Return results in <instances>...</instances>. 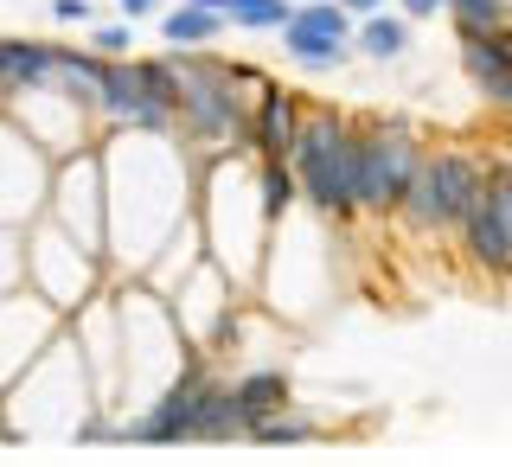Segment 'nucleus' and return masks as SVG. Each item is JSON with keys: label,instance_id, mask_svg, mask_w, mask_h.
Returning <instances> with one entry per match:
<instances>
[{"label": "nucleus", "instance_id": "f257e3e1", "mask_svg": "<svg viewBox=\"0 0 512 467\" xmlns=\"http://www.w3.org/2000/svg\"><path fill=\"white\" fill-rule=\"evenodd\" d=\"M346 128L352 122L340 109H308V116H301V135H295V154H288V167H295V180H301V199H308V212H320V218H352L346 173H340Z\"/></svg>", "mask_w": 512, "mask_h": 467}, {"label": "nucleus", "instance_id": "f03ea898", "mask_svg": "<svg viewBox=\"0 0 512 467\" xmlns=\"http://www.w3.org/2000/svg\"><path fill=\"white\" fill-rule=\"evenodd\" d=\"M480 186H487V173L474 167V154H461V148L429 154V212H436V231H461L468 224V212L480 205Z\"/></svg>", "mask_w": 512, "mask_h": 467}, {"label": "nucleus", "instance_id": "7ed1b4c3", "mask_svg": "<svg viewBox=\"0 0 512 467\" xmlns=\"http://www.w3.org/2000/svg\"><path fill=\"white\" fill-rule=\"evenodd\" d=\"M192 404H199V372H186L173 391H160L128 423V442H192Z\"/></svg>", "mask_w": 512, "mask_h": 467}, {"label": "nucleus", "instance_id": "20e7f679", "mask_svg": "<svg viewBox=\"0 0 512 467\" xmlns=\"http://www.w3.org/2000/svg\"><path fill=\"white\" fill-rule=\"evenodd\" d=\"M301 116H308V109H301V96H288V90L269 84L263 103H256V116H250V148H256V160H288V154H295Z\"/></svg>", "mask_w": 512, "mask_h": 467}, {"label": "nucleus", "instance_id": "39448f33", "mask_svg": "<svg viewBox=\"0 0 512 467\" xmlns=\"http://www.w3.org/2000/svg\"><path fill=\"white\" fill-rule=\"evenodd\" d=\"M103 77H109L103 52H64V45H52V90L71 109H103Z\"/></svg>", "mask_w": 512, "mask_h": 467}, {"label": "nucleus", "instance_id": "423d86ee", "mask_svg": "<svg viewBox=\"0 0 512 467\" xmlns=\"http://www.w3.org/2000/svg\"><path fill=\"white\" fill-rule=\"evenodd\" d=\"M244 410H237V391L218 378L199 372V404H192V442H244Z\"/></svg>", "mask_w": 512, "mask_h": 467}, {"label": "nucleus", "instance_id": "0eeeda50", "mask_svg": "<svg viewBox=\"0 0 512 467\" xmlns=\"http://www.w3.org/2000/svg\"><path fill=\"white\" fill-rule=\"evenodd\" d=\"M52 84V45L32 39H0V96H26Z\"/></svg>", "mask_w": 512, "mask_h": 467}, {"label": "nucleus", "instance_id": "6e6552de", "mask_svg": "<svg viewBox=\"0 0 512 467\" xmlns=\"http://www.w3.org/2000/svg\"><path fill=\"white\" fill-rule=\"evenodd\" d=\"M224 26L231 20H224L218 7H205V0H180V7L160 13V39L167 45H218Z\"/></svg>", "mask_w": 512, "mask_h": 467}, {"label": "nucleus", "instance_id": "1a4fd4ad", "mask_svg": "<svg viewBox=\"0 0 512 467\" xmlns=\"http://www.w3.org/2000/svg\"><path fill=\"white\" fill-rule=\"evenodd\" d=\"M231 391H237V410H244V429H256V423H269L276 410H288V372H276V365L237 378Z\"/></svg>", "mask_w": 512, "mask_h": 467}, {"label": "nucleus", "instance_id": "9d476101", "mask_svg": "<svg viewBox=\"0 0 512 467\" xmlns=\"http://www.w3.org/2000/svg\"><path fill=\"white\" fill-rule=\"evenodd\" d=\"M359 52L365 58H384V64H391V58H404L410 52V20H397V13H365V20H359Z\"/></svg>", "mask_w": 512, "mask_h": 467}, {"label": "nucleus", "instance_id": "9b49d317", "mask_svg": "<svg viewBox=\"0 0 512 467\" xmlns=\"http://www.w3.org/2000/svg\"><path fill=\"white\" fill-rule=\"evenodd\" d=\"M205 7H218L224 20L244 26V32H282L295 20V0H205Z\"/></svg>", "mask_w": 512, "mask_h": 467}, {"label": "nucleus", "instance_id": "f8f14e48", "mask_svg": "<svg viewBox=\"0 0 512 467\" xmlns=\"http://www.w3.org/2000/svg\"><path fill=\"white\" fill-rule=\"evenodd\" d=\"M282 45H288V58H295L301 71H340L352 58L346 39H320V32H301V26H282Z\"/></svg>", "mask_w": 512, "mask_h": 467}, {"label": "nucleus", "instance_id": "ddd939ff", "mask_svg": "<svg viewBox=\"0 0 512 467\" xmlns=\"http://www.w3.org/2000/svg\"><path fill=\"white\" fill-rule=\"evenodd\" d=\"M295 199H301L295 167L288 160H256V205H263V218H282Z\"/></svg>", "mask_w": 512, "mask_h": 467}, {"label": "nucleus", "instance_id": "4468645a", "mask_svg": "<svg viewBox=\"0 0 512 467\" xmlns=\"http://www.w3.org/2000/svg\"><path fill=\"white\" fill-rule=\"evenodd\" d=\"M288 26H301V32H320V39H346L352 45V13L340 7V0H301L295 7V20Z\"/></svg>", "mask_w": 512, "mask_h": 467}, {"label": "nucleus", "instance_id": "2eb2a0df", "mask_svg": "<svg viewBox=\"0 0 512 467\" xmlns=\"http://www.w3.org/2000/svg\"><path fill=\"white\" fill-rule=\"evenodd\" d=\"M448 13H455V32H493L512 20L506 0H448Z\"/></svg>", "mask_w": 512, "mask_h": 467}, {"label": "nucleus", "instance_id": "dca6fc26", "mask_svg": "<svg viewBox=\"0 0 512 467\" xmlns=\"http://www.w3.org/2000/svg\"><path fill=\"white\" fill-rule=\"evenodd\" d=\"M308 436H314V429L301 423V416H282V410L269 416V423H256V429H250V442H269V448H282V442H308Z\"/></svg>", "mask_w": 512, "mask_h": 467}, {"label": "nucleus", "instance_id": "f3484780", "mask_svg": "<svg viewBox=\"0 0 512 467\" xmlns=\"http://www.w3.org/2000/svg\"><path fill=\"white\" fill-rule=\"evenodd\" d=\"M128 45H135V26H128V20H96L90 52H103V58H128Z\"/></svg>", "mask_w": 512, "mask_h": 467}, {"label": "nucleus", "instance_id": "a211bd4d", "mask_svg": "<svg viewBox=\"0 0 512 467\" xmlns=\"http://www.w3.org/2000/svg\"><path fill=\"white\" fill-rule=\"evenodd\" d=\"M52 20H64V26H84V20H96V7H90V0H52Z\"/></svg>", "mask_w": 512, "mask_h": 467}, {"label": "nucleus", "instance_id": "6ab92c4d", "mask_svg": "<svg viewBox=\"0 0 512 467\" xmlns=\"http://www.w3.org/2000/svg\"><path fill=\"white\" fill-rule=\"evenodd\" d=\"M116 7H122V20H154L160 0H116Z\"/></svg>", "mask_w": 512, "mask_h": 467}, {"label": "nucleus", "instance_id": "aec40b11", "mask_svg": "<svg viewBox=\"0 0 512 467\" xmlns=\"http://www.w3.org/2000/svg\"><path fill=\"white\" fill-rule=\"evenodd\" d=\"M397 7H404V20H429V13H442L448 0H397Z\"/></svg>", "mask_w": 512, "mask_h": 467}, {"label": "nucleus", "instance_id": "412c9836", "mask_svg": "<svg viewBox=\"0 0 512 467\" xmlns=\"http://www.w3.org/2000/svg\"><path fill=\"white\" fill-rule=\"evenodd\" d=\"M340 7L352 13V20H365V13H378V7H384V0H340Z\"/></svg>", "mask_w": 512, "mask_h": 467}]
</instances>
